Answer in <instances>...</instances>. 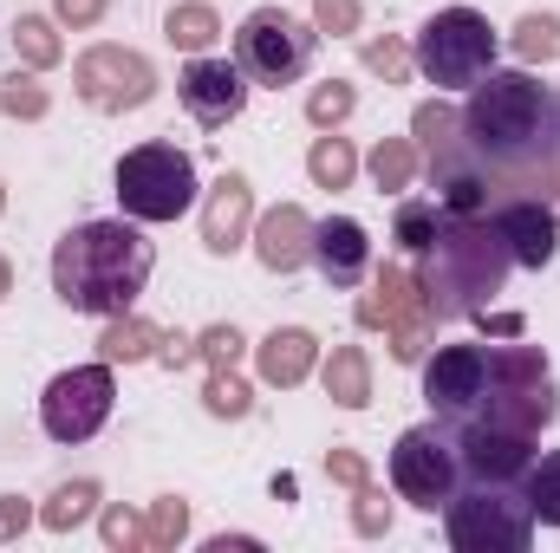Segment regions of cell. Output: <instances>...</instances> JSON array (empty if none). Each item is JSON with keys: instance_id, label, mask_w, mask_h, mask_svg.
I'll return each instance as SVG.
<instances>
[{"instance_id": "6da1fadb", "label": "cell", "mask_w": 560, "mask_h": 553, "mask_svg": "<svg viewBox=\"0 0 560 553\" xmlns=\"http://www.w3.org/2000/svg\"><path fill=\"white\" fill-rule=\"evenodd\" d=\"M456 156L502 196H548V176L560 169V118L555 85H541L528 66L489 72L469 85L456 111Z\"/></svg>"}, {"instance_id": "7a4b0ae2", "label": "cell", "mask_w": 560, "mask_h": 553, "mask_svg": "<svg viewBox=\"0 0 560 553\" xmlns=\"http://www.w3.org/2000/svg\"><path fill=\"white\" fill-rule=\"evenodd\" d=\"M150 268H156V248L143 242L131 215L125 222H79L52 248V293L72 313L118 319L138 306V293L150 286Z\"/></svg>"}, {"instance_id": "3957f363", "label": "cell", "mask_w": 560, "mask_h": 553, "mask_svg": "<svg viewBox=\"0 0 560 553\" xmlns=\"http://www.w3.org/2000/svg\"><path fill=\"white\" fill-rule=\"evenodd\" d=\"M509 248L495 235L489 215H443L436 222V242L418 255V286L430 299V319L436 326H456V319H476L502 280H509Z\"/></svg>"}, {"instance_id": "277c9868", "label": "cell", "mask_w": 560, "mask_h": 553, "mask_svg": "<svg viewBox=\"0 0 560 553\" xmlns=\"http://www.w3.org/2000/svg\"><path fill=\"white\" fill-rule=\"evenodd\" d=\"M560 416V391L555 372H548V352L541 345H489V365H482V391L476 404L456 416V423H489V430H515V436H541ZM450 423V430H456Z\"/></svg>"}, {"instance_id": "5b68a950", "label": "cell", "mask_w": 560, "mask_h": 553, "mask_svg": "<svg viewBox=\"0 0 560 553\" xmlns=\"http://www.w3.org/2000/svg\"><path fill=\"white\" fill-rule=\"evenodd\" d=\"M443 528L456 553H522L535 541V508L515 482H463L443 502Z\"/></svg>"}, {"instance_id": "8992f818", "label": "cell", "mask_w": 560, "mask_h": 553, "mask_svg": "<svg viewBox=\"0 0 560 553\" xmlns=\"http://www.w3.org/2000/svg\"><path fill=\"white\" fill-rule=\"evenodd\" d=\"M495 26L476 13V7H443V13H430L418 26V46H411V59H418V72L430 85H476V79H489L495 72Z\"/></svg>"}, {"instance_id": "52a82bcc", "label": "cell", "mask_w": 560, "mask_h": 553, "mask_svg": "<svg viewBox=\"0 0 560 553\" xmlns=\"http://www.w3.org/2000/svg\"><path fill=\"white\" fill-rule=\"evenodd\" d=\"M313 52H319V26L300 20V13H287V7H255L235 26V66L248 72V85H268V92L300 85L306 66H313Z\"/></svg>"}, {"instance_id": "ba28073f", "label": "cell", "mask_w": 560, "mask_h": 553, "mask_svg": "<svg viewBox=\"0 0 560 553\" xmlns=\"http://www.w3.org/2000/svg\"><path fill=\"white\" fill-rule=\"evenodd\" d=\"M118 209L131 222H176L196 202V163L176 143H138L118 156Z\"/></svg>"}, {"instance_id": "9c48e42d", "label": "cell", "mask_w": 560, "mask_h": 553, "mask_svg": "<svg viewBox=\"0 0 560 553\" xmlns=\"http://www.w3.org/2000/svg\"><path fill=\"white\" fill-rule=\"evenodd\" d=\"M463 489V462H456V436L450 423H411L392 443V495L411 502L423 515H443V502Z\"/></svg>"}, {"instance_id": "30bf717a", "label": "cell", "mask_w": 560, "mask_h": 553, "mask_svg": "<svg viewBox=\"0 0 560 553\" xmlns=\"http://www.w3.org/2000/svg\"><path fill=\"white\" fill-rule=\"evenodd\" d=\"M112 404H118V385H112V365L98 358V365H72V372H59L52 385H46V398H39V430L52 436V443H92L105 423H112Z\"/></svg>"}, {"instance_id": "8fae6325", "label": "cell", "mask_w": 560, "mask_h": 553, "mask_svg": "<svg viewBox=\"0 0 560 553\" xmlns=\"http://www.w3.org/2000/svg\"><path fill=\"white\" fill-rule=\"evenodd\" d=\"M359 326H385V332H392V358H398V365H423L436 319H430V299H423L418 274L378 268V274H372V293L359 299Z\"/></svg>"}, {"instance_id": "7c38bea8", "label": "cell", "mask_w": 560, "mask_h": 553, "mask_svg": "<svg viewBox=\"0 0 560 553\" xmlns=\"http://www.w3.org/2000/svg\"><path fill=\"white\" fill-rule=\"evenodd\" d=\"M72 85H79V98L92 111H138V105H150V92H156V72H150V59L131 52V46H92L72 66Z\"/></svg>"}, {"instance_id": "4fadbf2b", "label": "cell", "mask_w": 560, "mask_h": 553, "mask_svg": "<svg viewBox=\"0 0 560 553\" xmlns=\"http://www.w3.org/2000/svg\"><path fill=\"white\" fill-rule=\"evenodd\" d=\"M248 72L235 66V59H189L183 66V79H176V98H183V111L202 125V131H222V125H235L242 111H248Z\"/></svg>"}, {"instance_id": "5bb4252c", "label": "cell", "mask_w": 560, "mask_h": 553, "mask_svg": "<svg viewBox=\"0 0 560 553\" xmlns=\"http://www.w3.org/2000/svg\"><path fill=\"white\" fill-rule=\"evenodd\" d=\"M489 222H495V235H502V248H509L515 268H535L541 274L560 255V209L548 196H502L489 209Z\"/></svg>"}, {"instance_id": "9a60e30c", "label": "cell", "mask_w": 560, "mask_h": 553, "mask_svg": "<svg viewBox=\"0 0 560 553\" xmlns=\"http://www.w3.org/2000/svg\"><path fill=\"white\" fill-rule=\"evenodd\" d=\"M456 462H463V482H522L528 462H535V436H515V430H489V423H456Z\"/></svg>"}, {"instance_id": "2e32d148", "label": "cell", "mask_w": 560, "mask_h": 553, "mask_svg": "<svg viewBox=\"0 0 560 553\" xmlns=\"http://www.w3.org/2000/svg\"><path fill=\"white\" fill-rule=\"evenodd\" d=\"M313 268H319L326 286H339V293L365 286L372 280V235H365V222H352V215L313 222Z\"/></svg>"}, {"instance_id": "e0dca14e", "label": "cell", "mask_w": 560, "mask_h": 553, "mask_svg": "<svg viewBox=\"0 0 560 553\" xmlns=\"http://www.w3.org/2000/svg\"><path fill=\"white\" fill-rule=\"evenodd\" d=\"M248 235H255V183L242 169H222L215 189H209V202H202V248L215 261H229Z\"/></svg>"}, {"instance_id": "ac0fdd59", "label": "cell", "mask_w": 560, "mask_h": 553, "mask_svg": "<svg viewBox=\"0 0 560 553\" xmlns=\"http://www.w3.org/2000/svg\"><path fill=\"white\" fill-rule=\"evenodd\" d=\"M255 255L268 274H300L313 261V215L300 202H280L255 222Z\"/></svg>"}, {"instance_id": "d6986e66", "label": "cell", "mask_w": 560, "mask_h": 553, "mask_svg": "<svg viewBox=\"0 0 560 553\" xmlns=\"http://www.w3.org/2000/svg\"><path fill=\"white\" fill-rule=\"evenodd\" d=\"M255 365H261V385L293 391V385L313 378V365H319V339H313L306 326H275V332L255 345Z\"/></svg>"}, {"instance_id": "ffe728a7", "label": "cell", "mask_w": 560, "mask_h": 553, "mask_svg": "<svg viewBox=\"0 0 560 553\" xmlns=\"http://www.w3.org/2000/svg\"><path fill=\"white\" fill-rule=\"evenodd\" d=\"M326 398L339 411H365L372 404V358H365V345H332V358H326Z\"/></svg>"}, {"instance_id": "44dd1931", "label": "cell", "mask_w": 560, "mask_h": 553, "mask_svg": "<svg viewBox=\"0 0 560 553\" xmlns=\"http://www.w3.org/2000/svg\"><path fill=\"white\" fill-rule=\"evenodd\" d=\"M163 352V326H150L138 313H118L112 326H105V339H98V358L105 365H143V358H156Z\"/></svg>"}, {"instance_id": "7402d4cb", "label": "cell", "mask_w": 560, "mask_h": 553, "mask_svg": "<svg viewBox=\"0 0 560 553\" xmlns=\"http://www.w3.org/2000/svg\"><path fill=\"white\" fill-rule=\"evenodd\" d=\"M98 515V482L92 475H79V482H59L52 495H46V508H39V528H52V534H72L79 521H92Z\"/></svg>"}, {"instance_id": "603a6c76", "label": "cell", "mask_w": 560, "mask_h": 553, "mask_svg": "<svg viewBox=\"0 0 560 553\" xmlns=\"http://www.w3.org/2000/svg\"><path fill=\"white\" fill-rule=\"evenodd\" d=\"M163 33H170V46H183V52H209V46L222 39V20H215L209 0H183V7L163 13Z\"/></svg>"}, {"instance_id": "cb8c5ba5", "label": "cell", "mask_w": 560, "mask_h": 553, "mask_svg": "<svg viewBox=\"0 0 560 553\" xmlns=\"http://www.w3.org/2000/svg\"><path fill=\"white\" fill-rule=\"evenodd\" d=\"M365 169H372V183H378L385 196H398V189H411V176H418V143L411 138H378L372 156H365Z\"/></svg>"}, {"instance_id": "d4e9b609", "label": "cell", "mask_w": 560, "mask_h": 553, "mask_svg": "<svg viewBox=\"0 0 560 553\" xmlns=\"http://www.w3.org/2000/svg\"><path fill=\"white\" fill-rule=\"evenodd\" d=\"M13 52H20L33 72L59 66V59H66V46H59V20H46V13H20V20H13Z\"/></svg>"}, {"instance_id": "484cf974", "label": "cell", "mask_w": 560, "mask_h": 553, "mask_svg": "<svg viewBox=\"0 0 560 553\" xmlns=\"http://www.w3.org/2000/svg\"><path fill=\"white\" fill-rule=\"evenodd\" d=\"M306 176H313V189H346L352 176H359V150L346 138H313L306 150Z\"/></svg>"}, {"instance_id": "4316f807", "label": "cell", "mask_w": 560, "mask_h": 553, "mask_svg": "<svg viewBox=\"0 0 560 553\" xmlns=\"http://www.w3.org/2000/svg\"><path fill=\"white\" fill-rule=\"evenodd\" d=\"M522 495H528V508H535V528H560V449H548L541 462H528Z\"/></svg>"}, {"instance_id": "83f0119b", "label": "cell", "mask_w": 560, "mask_h": 553, "mask_svg": "<svg viewBox=\"0 0 560 553\" xmlns=\"http://www.w3.org/2000/svg\"><path fill=\"white\" fill-rule=\"evenodd\" d=\"M509 46H515V59H522V66L555 59V52H560V13H522V20H515V33H509Z\"/></svg>"}, {"instance_id": "f1b7e54d", "label": "cell", "mask_w": 560, "mask_h": 553, "mask_svg": "<svg viewBox=\"0 0 560 553\" xmlns=\"http://www.w3.org/2000/svg\"><path fill=\"white\" fill-rule=\"evenodd\" d=\"M202 411H209V416H248V411H255V391H248V378H235V365H209Z\"/></svg>"}, {"instance_id": "f546056e", "label": "cell", "mask_w": 560, "mask_h": 553, "mask_svg": "<svg viewBox=\"0 0 560 553\" xmlns=\"http://www.w3.org/2000/svg\"><path fill=\"white\" fill-rule=\"evenodd\" d=\"M352 111H359V92L346 79H326V85L306 92V125H319V131H339Z\"/></svg>"}, {"instance_id": "4dcf8cb0", "label": "cell", "mask_w": 560, "mask_h": 553, "mask_svg": "<svg viewBox=\"0 0 560 553\" xmlns=\"http://www.w3.org/2000/svg\"><path fill=\"white\" fill-rule=\"evenodd\" d=\"M436 222H443V209L436 202H398V222H392V242L418 261L423 248L436 242Z\"/></svg>"}, {"instance_id": "1f68e13d", "label": "cell", "mask_w": 560, "mask_h": 553, "mask_svg": "<svg viewBox=\"0 0 560 553\" xmlns=\"http://www.w3.org/2000/svg\"><path fill=\"white\" fill-rule=\"evenodd\" d=\"M183 534H189V502H183V495L150 502V515H143V541H150L156 553H170Z\"/></svg>"}, {"instance_id": "d6a6232c", "label": "cell", "mask_w": 560, "mask_h": 553, "mask_svg": "<svg viewBox=\"0 0 560 553\" xmlns=\"http://www.w3.org/2000/svg\"><path fill=\"white\" fill-rule=\"evenodd\" d=\"M359 59H365V66H372L385 85H405V79L418 72L411 46H405V39H392V33H385V39H365V46H359Z\"/></svg>"}, {"instance_id": "836d02e7", "label": "cell", "mask_w": 560, "mask_h": 553, "mask_svg": "<svg viewBox=\"0 0 560 553\" xmlns=\"http://www.w3.org/2000/svg\"><path fill=\"white\" fill-rule=\"evenodd\" d=\"M352 528H359L365 541L392 534V495H385L378 482H359V489H352Z\"/></svg>"}, {"instance_id": "e575fe53", "label": "cell", "mask_w": 560, "mask_h": 553, "mask_svg": "<svg viewBox=\"0 0 560 553\" xmlns=\"http://www.w3.org/2000/svg\"><path fill=\"white\" fill-rule=\"evenodd\" d=\"M46 105H52V98H46L39 79H20V72L0 79V111H7V118H26V125H33V118H46Z\"/></svg>"}, {"instance_id": "d590c367", "label": "cell", "mask_w": 560, "mask_h": 553, "mask_svg": "<svg viewBox=\"0 0 560 553\" xmlns=\"http://www.w3.org/2000/svg\"><path fill=\"white\" fill-rule=\"evenodd\" d=\"M98 534H105V548H118V553H138V548H150L143 541V521L125 508V502H112L105 515H98Z\"/></svg>"}, {"instance_id": "8d00e7d4", "label": "cell", "mask_w": 560, "mask_h": 553, "mask_svg": "<svg viewBox=\"0 0 560 553\" xmlns=\"http://www.w3.org/2000/svg\"><path fill=\"white\" fill-rule=\"evenodd\" d=\"M359 20H365L359 0H313V26H319V39H346V33H359Z\"/></svg>"}, {"instance_id": "74e56055", "label": "cell", "mask_w": 560, "mask_h": 553, "mask_svg": "<svg viewBox=\"0 0 560 553\" xmlns=\"http://www.w3.org/2000/svg\"><path fill=\"white\" fill-rule=\"evenodd\" d=\"M242 332L235 326H209V332H196V358H209V365H235L242 358Z\"/></svg>"}, {"instance_id": "f35d334b", "label": "cell", "mask_w": 560, "mask_h": 553, "mask_svg": "<svg viewBox=\"0 0 560 553\" xmlns=\"http://www.w3.org/2000/svg\"><path fill=\"white\" fill-rule=\"evenodd\" d=\"M326 475H332V482H346V489H359V482H372V469H365V456H359V449H346V443H332V449H326Z\"/></svg>"}, {"instance_id": "ab89813d", "label": "cell", "mask_w": 560, "mask_h": 553, "mask_svg": "<svg viewBox=\"0 0 560 553\" xmlns=\"http://www.w3.org/2000/svg\"><path fill=\"white\" fill-rule=\"evenodd\" d=\"M112 0H52V20L59 26H98Z\"/></svg>"}, {"instance_id": "60d3db41", "label": "cell", "mask_w": 560, "mask_h": 553, "mask_svg": "<svg viewBox=\"0 0 560 553\" xmlns=\"http://www.w3.org/2000/svg\"><path fill=\"white\" fill-rule=\"evenodd\" d=\"M33 528V508H26V495H0V541H20Z\"/></svg>"}, {"instance_id": "b9f144b4", "label": "cell", "mask_w": 560, "mask_h": 553, "mask_svg": "<svg viewBox=\"0 0 560 553\" xmlns=\"http://www.w3.org/2000/svg\"><path fill=\"white\" fill-rule=\"evenodd\" d=\"M156 358H163L170 372H183V365L196 358V339H183V332H163V352H156Z\"/></svg>"}, {"instance_id": "7bdbcfd3", "label": "cell", "mask_w": 560, "mask_h": 553, "mask_svg": "<svg viewBox=\"0 0 560 553\" xmlns=\"http://www.w3.org/2000/svg\"><path fill=\"white\" fill-rule=\"evenodd\" d=\"M229 548H261V541H255V534H215V541H209V553H229Z\"/></svg>"}, {"instance_id": "ee69618b", "label": "cell", "mask_w": 560, "mask_h": 553, "mask_svg": "<svg viewBox=\"0 0 560 553\" xmlns=\"http://www.w3.org/2000/svg\"><path fill=\"white\" fill-rule=\"evenodd\" d=\"M13 293V268H7V255H0V299Z\"/></svg>"}, {"instance_id": "f6af8a7d", "label": "cell", "mask_w": 560, "mask_h": 553, "mask_svg": "<svg viewBox=\"0 0 560 553\" xmlns=\"http://www.w3.org/2000/svg\"><path fill=\"white\" fill-rule=\"evenodd\" d=\"M548 202H555V209H560V169H555V176H548Z\"/></svg>"}, {"instance_id": "bcb514c9", "label": "cell", "mask_w": 560, "mask_h": 553, "mask_svg": "<svg viewBox=\"0 0 560 553\" xmlns=\"http://www.w3.org/2000/svg\"><path fill=\"white\" fill-rule=\"evenodd\" d=\"M555 118H560V85H555Z\"/></svg>"}, {"instance_id": "7dc6e473", "label": "cell", "mask_w": 560, "mask_h": 553, "mask_svg": "<svg viewBox=\"0 0 560 553\" xmlns=\"http://www.w3.org/2000/svg\"><path fill=\"white\" fill-rule=\"evenodd\" d=\"M0 209H7V183H0Z\"/></svg>"}]
</instances>
